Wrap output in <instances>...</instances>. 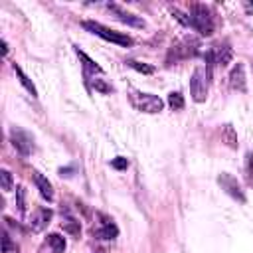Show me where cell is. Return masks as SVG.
Listing matches in <instances>:
<instances>
[{
    "instance_id": "obj_1",
    "label": "cell",
    "mask_w": 253,
    "mask_h": 253,
    "mask_svg": "<svg viewBox=\"0 0 253 253\" xmlns=\"http://www.w3.org/2000/svg\"><path fill=\"white\" fill-rule=\"evenodd\" d=\"M188 18H190V28H194L202 36L213 34V14L206 4H192Z\"/></svg>"
},
{
    "instance_id": "obj_2",
    "label": "cell",
    "mask_w": 253,
    "mask_h": 253,
    "mask_svg": "<svg viewBox=\"0 0 253 253\" xmlns=\"http://www.w3.org/2000/svg\"><path fill=\"white\" fill-rule=\"evenodd\" d=\"M83 28H85L87 32H91V34H95V36H99V38H103V40L111 42V43H117V45H123V47L132 45V38H128L126 34L115 32V30H111V28H107V26L99 24V22L85 20V22H83Z\"/></svg>"
},
{
    "instance_id": "obj_3",
    "label": "cell",
    "mask_w": 253,
    "mask_h": 253,
    "mask_svg": "<svg viewBox=\"0 0 253 253\" xmlns=\"http://www.w3.org/2000/svg\"><path fill=\"white\" fill-rule=\"evenodd\" d=\"M130 103L136 111H142V113H148V115H154V113H160L162 107H164V101L152 93H142V91H132L130 93Z\"/></svg>"
},
{
    "instance_id": "obj_4",
    "label": "cell",
    "mask_w": 253,
    "mask_h": 253,
    "mask_svg": "<svg viewBox=\"0 0 253 253\" xmlns=\"http://www.w3.org/2000/svg\"><path fill=\"white\" fill-rule=\"evenodd\" d=\"M208 77H210V69L206 67H196L192 77H190V93H192V99L196 103H202L206 101L208 97Z\"/></svg>"
},
{
    "instance_id": "obj_5",
    "label": "cell",
    "mask_w": 253,
    "mask_h": 253,
    "mask_svg": "<svg viewBox=\"0 0 253 253\" xmlns=\"http://www.w3.org/2000/svg\"><path fill=\"white\" fill-rule=\"evenodd\" d=\"M217 184L221 186V190H223L227 196H231V198L237 200L239 204L245 202V192L241 190V184L237 182L235 176H231V174H227V172H221V174L217 176Z\"/></svg>"
},
{
    "instance_id": "obj_6",
    "label": "cell",
    "mask_w": 253,
    "mask_h": 253,
    "mask_svg": "<svg viewBox=\"0 0 253 253\" xmlns=\"http://www.w3.org/2000/svg\"><path fill=\"white\" fill-rule=\"evenodd\" d=\"M10 140H12L14 148H16L22 156H28V154L32 152V148H34V138H32V134L26 132V130H22V128H12V130H10Z\"/></svg>"
},
{
    "instance_id": "obj_7",
    "label": "cell",
    "mask_w": 253,
    "mask_h": 253,
    "mask_svg": "<svg viewBox=\"0 0 253 253\" xmlns=\"http://www.w3.org/2000/svg\"><path fill=\"white\" fill-rule=\"evenodd\" d=\"M107 8H109V12H113L115 18L121 20L123 24L132 26V28H144V20H142V18H138V16H134V14H130V12H126V10L121 8L119 4H107Z\"/></svg>"
},
{
    "instance_id": "obj_8",
    "label": "cell",
    "mask_w": 253,
    "mask_h": 253,
    "mask_svg": "<svg viewBox=\"0 0 253 253\" xmlns=\"http://www.w3.org/2000/svg\"><path fill=\"white\" fill-rule=\"evenodd\" d=\"M206 57H208V61H210L208 69L211 67V63L225 67V65L231 61V57H233V51H231V47H229V45H219V47H215L213 51H210Z\"/></svg>"
},
{
    "instance_id": "obj_9",
    "label": "cell",
    "mask_w": 253,
    "mask_h": 253,
    "mask_svg": "<svg viewBox=\"0 0 253 253\" xmlns=\"http://www.w3.org/2000/svg\"><path fill=\"white\" fill-rule=\"evenodd\" d=\"M229 87L233 91H245L247 89V83H245V67L243 63H237L231 71H229Z\"/></svg>"
},
{
    "instance_id": "obj_10",
    "label": "cell",
    "mask_w": 253,
    "mask_h": 253,
    "mask_svg": "<svg viewBox=\"0 0 253 253\" xmlns=\"http://www.w3.org/2000/svg\"><path fill=\"white\" fill-rule=\"evenodd\" d=\"M49 219H51V210H47V208H40V210L34 213L32 221H30V227H32V231H36V233L43 231V229L47 227Z\"/></svg>"
},
{
    "instance_id": "obj_11",
    "label": "cell",
    "mask_w": 253,
    "mask_h": 253,
    "mask_svg": "<svg viewBox=\"0 0 253 253\" xmlns=\"http://www.w3.org/2000/svg\"><path fill=\"white\" fill-rule=\"evenodd\" d=\"M34 182H36V186H38L42 198L47 200V202H51V200H53V186H51V182H49L43 174H40V172H34Z\"/></svg>"
},
{
    "instance_id": "obj_12",
    "label": "cell",
    "mask_w": 253,
    "mask_h": 253,
    "mask_svg": "<svg viewBox=\"0 0 253 253\" xmlns=\"http://www.w3.org/2000/svg\"><path fill=\"white\" fill-rule=\"evenodd\" d=\"M12 67H14L16 75H18L20 83H22V85L26 87V91H28V93H30L32 97H38V89H36V85H34V83H32V79H30V77H28V75H26V73L22 71V67H20V65H16V63H14Z\"/></svg>"
},
{
    "instance_id": "obj_13",
    "label": "cell",
    "mask_w": 253,
    "mask_h": 253,
    "mask_svg": "<svg viewBox=\"0 0 253 253\" xmlns=\"http://www.w3.org/2000/svg\"><path fill=\"white\" fill-rule=\"evenodd\" d=\"M73 47H75V53H77V57L83 61V65H85V69H87V71H91V73H103V67H101V65H97V63H95V61H93L85 51H81L77 45H73Z\"/></svg>"
},
{
    "instance_id": "obj_14",
    "label": "cell",
    "mask_w": 253,
    "mask_h": 253,
    "mask_svg": "<svg viewBox=\"0 0 253 253\" xmlns=\"http://www.w3.org/2000/svg\"><path fill=\"white\" fill-rule=\"evenodd\" d=\"M117 233H119V229H117V225L111 223V221H103V227L95 231V235H97L99 239H115Z\"/></svg>"
},
{
    "instance_id": "obj_15",
    "label": "cell",
    "mask_w": 253,
    "mask_h": 253,
    "mask_svg": "<svg viewBox=\"0 0 253 253\" xmlns=\"http://www.w3.org/2000/svg\"><path fill=\"white\" fill-rule=\"evenodd\" d=\"M61 227H63V231H65V233H69L71 237H77V235H79V231H81L79 221H77L75 217H71V215H67V217L61 221Z\"/></svg>"
},
{
    "instance_id": "obj_16",
    "label": "cell",
    "mask_w": 253,
    "mask_h": 253,
    "mask_svg": "<svg viewBox=\"0 0 253 253\" xmlns=\"http://www.w3.org/2000/svg\"><path fill=\"white\" fill-rule=\"evenodd\" d=\"M47 245L51 247L53 253H63L65 251V239L59 233H49L47 235Z\"/></svg>"
},
{
    "instance_id": "obj_17",
    "label": "cell",
    "mask_w": 253,
    "mask_h": 253,
    "mask_svg": "<svg viewBox=\"0 0 253 253\" xmlns=\"http://www.w3.org/2000/svg\"><path fill=\"white\" fill-rule=\"evenodd\" d=\"M221 138H223L231 148H237V136H235V130H233L231 125H225V126L221 128Z\"/></svg>"
},
{
    "instance_id": "obj_18",
    "label": "cell",
    "mask_w": 253,
    "mask_h": 253,
    "mask_svg": "<svg viewBox=\"0 0 253 253\" xmlns=\"http://www.w3.org/2000/svg\"><path fill=\"white\" fill-rule=\"evenodd\" d=\"M168 107H170L172 111H180V109L184 107V97H182L180 91H172V93L168 95Z\"/></svg>"
},
{
    "instance_id": "obj_19",
    "label": "cell",
    "mask_w": 253,
    "mask_h": 253,
    "mask_svg": "<svg viewBox=\"0 0 253 253\" xmlns=\"http://www.w3.org/2000/svg\"><path fill=\"white\" fill-rule=\"evenodd\" d=\"M126 65L132 67V69H136L138 73H144V75L154 73V67H152V65H148V63H140V61H136V59H126Z\"/></svg>"
},
{
    "instance_id": "obj_20",
    "label": "cell",
    "mask_w": 253,
    "mask_h": 253,
    "mask_svg": "<svg viewBox=\"0 0 253 253\" xmlns=\"http://www.w3.org/2000/svg\"><path fill=\"white\" fill-rule=\"evenodd\" d=\"M2 253H18V245L12 243V239H10L8 233L2 235Z\"/></svg>"
},
{
    "instance_id": "obj_21",
    "label": "cell",
    "mask_w": 253,
    "mask_h": 253,
    "mask_svg": "<svg viewBox=\"0 0 253 253\" xmlns=\"http://www.w3.org/2000/svg\"><path fill=\"white\" fill-rule=\"evenodd\" d=\"M245 178L249 184H253V152H247L245 156Z\"/></svg>"
},
{
    "instance_id": "obj_22",
    "label": "cell",
    "mask_w": 253,
    "mask_h": 253,
    "mask_svg": "<svg viewBox=\"0 0 253 253\" xmlns=\"http://www.w3.org/2000/svg\"><path fill=\"white\" fill-rule=\"evenodd\" d=\"M0 182H2V190L4 192L12 190V174L8 170H0Z\"/></svg>"
},
{
    "instance_id": "obj_23",
    "label": "cell",
    "mask_w": 253,
    "mask_h": 253,
    "mask_svg": "<svg viewBox=\"0 0 253 253\" xmlns=\"http://www.w3.org/2000/svg\"><path fill=\"white\" fill-rule=\"evenodd\" d=\"M16 206L20 210V213L26 211V202H24V188H16Z\"/></svg>"
},
{
    "instance_id": "obj_24",
    "label": "cell",
    "mask_w": 253,
    "mask_h": 253,
    "mask_svg": "<svg viewBox=\"0 0 253 253\" xmlns=\"http://www.w3.org/2000/svg\"><path fill=\"white\" fill-rule=\"evenodd\" d=\"M111 166H113V168H117V170H125V168L128 166V160H126L125 156H117V158H113V160H111Z\"/></svg>"
},
{
    "instance_id": "obj_25",
    "label": "cell",
    "mask_w": 253,
    "mask_h": 253,
    "mask_svg": "<svg viewBox=\"0 0 253 253\" xmlns=\"http://www.w3.org/2000/svg\"><path fill=\"white\" fill-rule=\"evenodd\" d=\"M93 87H95L97 91H101V93H111V91H113V87L107 85V83H103L101 79H93Z\"/></svg>"
},
{
    "instance_id": "obj_26",
    "label": "cell",
    "mask_w": 253,
    "mask_h": 253,
    "mask_svg": "<svg viewBox=\"0 0 253 253\" xmlns=\"http://www.w3.org/2000/svg\"><path fill=\"white\" fill-rule=\"evenodd\" d=\"M2 51H4V55L8 53V43H6V40H2Z\"/></svg>"
}]
</instances>
